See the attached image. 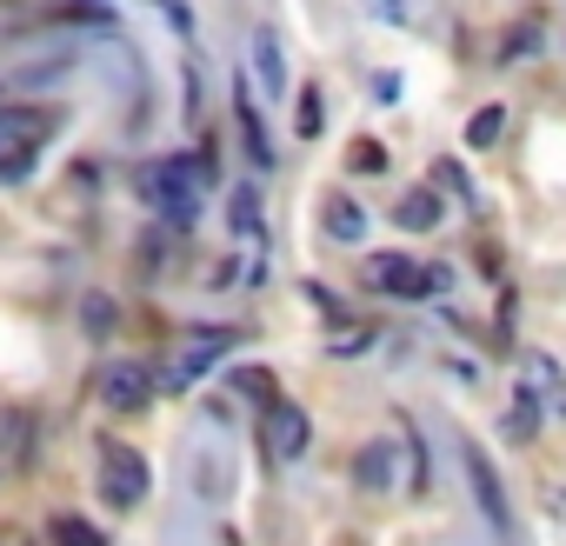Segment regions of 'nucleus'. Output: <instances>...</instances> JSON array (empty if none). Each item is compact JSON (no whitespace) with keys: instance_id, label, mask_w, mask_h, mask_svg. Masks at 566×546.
Returning a JSON list of instances; mask_svg holds the SVG:
<instances>
[{"instance_id":"1","label":"nucleus","mask_w":566,"mask_h":546,"mask_svg":"<svg viewBox=\"0 0 566 546\" xmlns=\"http://www.w3.org/2000/svg\"><path fill=\"white\" fill-rule=\"evenodd\" d=\"M213 181V153H200V161H187V153H174V161H153L140 174V194L160 207V220H168L174 233H187L200 220V187Z\"/></svg>"},{"instance_id":"2","label":"nucleus","mask_w":566,"mask_h":546,"mask_svg":"<svg viewBox=\"0 0 566 546\" xmlns=\"http://www.w3.org/2000/svg\"><path fill=\"white\" fill-rule=\"evenodd\" d=\"M460 466H466V487H473L480 513H487V533H494L500 546H513V539H520V520H513V500H507V487H500V474H494V460L480 453V440H460Z\"/></svg>"},{"instance_id":"3","label":"nucleus","mask_w":566,"mask_h":546,"mask_svg":"<svg viewBox=\"0 0 566 546\" xmlns=\"http://www.w3.org/2000/svg\"><path fill=\"white\" fill-rule=\"evenodd\" d=\"M233 347H240V327H200V334H194V340L168 360V367L153 373V386H168V394H187V386H194V380H200L220 353H233Z\"/></svg>"},{"instance_id":"4","label":"nucleus","mask_w":566,"mask_h":546,"mask_svg":"<svg viewBox=\"0 0 566 546\" xmlns=\"http://www.w3.org/2000/svg\"><path fill=\"white\" fill-rule=\"evenodd\" d=\"M367 280L380 293H393V300H434V293H447V267H427V260H407V254H373Z\"/></svg>"},{"instance_id":"5","label":"nucleus","mask_w":566,"mask_h":546,"mask_svg":"<svg viewBox=\"0 0 566 546\" xmlns=\"http://www.w3.org/2000/svg\"><path fill=\"white\" fill-rule=\"evenodd\" d=\"M147 460L134 453V446H120V440H107L101 446V500L107 507H140L147 500Z\"/></svg>"},{"instance_id":"6","label":"nucleus","mask_w":566,"mask_h":546,"mask_svg":"<svg viewBox=\"0 0 566 546\" xmlns=\"http://www.w3.org/2000/svg\"><path fill=\"white\" fill-rule=\"evenodd\" d=\"M153 400V373L140 367V360H114L107 373H101V407L107 414H140Z\"/></svg>"},{"instance_id":"7","label":"nucleus","mask_w":566,"mask_h":546,"mask_svg":"<svg viewBox=\"0 0 566 546\" xmlns=\"http://www.w3.org/2000/svg\"><path fill=\"white\" fill-rule=\"evenodd\" d=\"M307 440H313V420H307L293 400H274V407H267V453H274V460H300Z\"/></svg>"},{"instance_id":"8","label":"nucleus","mask_w":566,"mask_h":546,"mask_svg":"<svg viewBox=\"0 0 566 546\" xmlns=\"http://www.w3.org/2000/svg\"><path fill=\"white\" fill-rule=\"evenodd\" d=\"M233 127H240V147H247V167H274V140H267V120H261V107H254V94H247V81L233 88Z\"/></svg>"},{"instance_id":"9","label":"nucleus","mask_w":566,"mask_h":546,"mask_svg":"<svg viewBox=\"0 0 566 546\" xmlns=\"http://www.w3.org/2000/svg\"><path fill=\"white\" fill-rule=\"evenodd\" d=\"M27 453H34V414L0 407V474H21Z\"/></svg>"},{"instance_id":"10","label":"nucleus","mask_w":566,"mask_h":546,"mask_svg":"<svg viewBox=\"0 0 566 546\" xmlns=\"http://www.w3.org/2000/svg\"><path fill=\"white\" fill-rule=\"evenodd\" d=\"M393 220L407 226V233H434V226H440V194H434V187H414V194H400Z\"/></svg>"},{"instance_id":"11","label":"nucleus","mask_w":566,"mask_h":546,"mask_svg":"<svg viewBox=\"0 0 566 546\" xmlns=\"http://www.w3.org/2000/svg\"><path fill=\"white\" fill-rule=\"evenodd\" d=\"M320 220H327L334 241H360V233H367V213H360V200H347V194H327V200H320Z\"/></svg>"},{"instance_id":"12","label":"nucleus","mask_w":566,"mask_h":546,"mask_svg":"<svg viewBox=\"0 0 566 546\" xmlns=\"http://www.w3.org/2000/svg\"><path fill=\"white\" fill-rule=\"evenodd\" d=\"M254 81L267 88V94H287V67H280V40L261 27L254 34Z\"/></svg>"},{"instance_id":"13","label":"nucleus","mask_w":566,"mask_h":546,"mask_svg":"<svg viewBox=\"0 0 566 546\" xmlns=\"http://www.w3.org/2000/svg\"><path fill=\"white\" fill-rule=\"evenodd\" d=\"M47 546H107V533L94 520H80V513H54L47 520Z\"/></svg>"},{"instance_id":"14","label":"nucleus","mask_w":566,"mask_h":546,"mask_svg":"<svg viewBox=\"0 0 566 546\" xmlns=\"http://www.w3.org/2000/svg\"><path fill=\"white\" fill-rule=\"evenodd\" d=\"M354 480H360L367 493L393 480V446H386V440H373V446H360V460H354Z\"/></svg>"},{"instance_id":"15","label":"nucleus","mask_w":566,"mask_h":546,"mask_svg":"<svg viewBox=\"0 0 566 546\" xmlns=\"http://www.w3.org/2000/svg\"><path fill=\"white\" fill-rule=\"evenodd\" d=\"M80 327H88L94 340H107V334L120 327V306H114V293H80Z\"/></svg>"},{"instance_id":"16","label":"nucleus","mask_w":566,"mask_h":546,"mask_svg":"<svg viewBox=\"0 0 566 546\" xmlns=\"http://www.w3.org/2000/svg\"><path fill=\"white\" fill-rule=\"evenodd\" d=\"M227 380H233V394H247L261 414L280 400V386H274V373H267V367H240V373H227Z\"/></svg>"},{"instance_id":"17","label":"nucleus","mask_w":566,"mask_h":546,"mask_svg":"<svg viewBox=\"0 0 566 546\" xmlns=\"http://www.w3.org/2000/svg\"><path fill=\"white\" fill-rule=\"evenodd\" d=\"M227 220H233V233H247V241H254V233H261V194L254 187H233L227 194Z\"/></svg>"},{"instance_id":"18","label":"nucleus","mask_w":566,"mask_h":546,"mask_svg":"<svg viewBox=\"0 0 566 546\" xmlns=\"http://www.w3.org/2000/svg\"><path fill=\"white\" fill-rule=\"evenodd\" d=\"M54 21H80V27H114V8H101V0H60Z\"/></svg>"},{"instance_id":"19","label":"nucleus","mask_w":566,"mask_h":546,"mask_svg":"<svg viewBox=\"0 0 566 546\" xmlns=\"http://www.w3.org/2000/svg\"><path fill=\"white\" fill-rule=\"evenodd\" d=\"M27 174H34V140H27V147H0V181L21 187Z\"/></svg>"},{"instance_id":"20","label":"nucleus","mask_w":566,"mask_h":546,"mask_svg":"<svg viewBox=\"0 0 566 546\" xmlns=\"http://www.w3.org/2000/svg\"><path fill=\"white\" fill-rule=\"evenodd\" d=\"M347 167H354V174H386V147H380V140H354V147H347Z\"/></svg>"},{"instance_id":"21","label":"nucleus","mask_w":566,"mask_h":546,"mask_svg":"<svg viewBox=\"0 0 566 546\" xmlns=\"http://www.w3.org/2000/svg\"><path fill=\"white\" fill-rule=\"evenodd\" d=\"M494 140H500V107H480L466 120V147H494Z\"/></svg>"},{"instance_id":"22","label":"nucleus","mask_w":566,"mask_h":546,"mask_svg":"<svg viewBox=\"0 0 566 546\" xmlns=\"http://www.w3.org/2000/svg\"><path fill=\"white\" fill-rule=\"evenodd\" d=\"M527 47H540V21H520V27H513V34L500 40V67H513V60H520Z\"/></svg>"},{"instance_id":"23","label":"nucleus","mask_w":566,"mask_h":546,"mask_svg":"<svg viewBox=\"0 0 566 546\" xmlns=\"http://www.w3.org/2000/svg\"><path fill=\"white\" fill-rule=\"evenodd\" d=\"M320 127H327V101H320V88H300V133L313 140Z\"/></svg>"},{"instance_id":"24","label":"nucleus","mask_w":566,"mask_h":546,"mask_svg":"<svg viewBox=\"0 0 566 546\" xmlns=\"http://www.w3.org/2000/svg\"><path fill=\"white\" fill-rule=\"evenodd\" d=\"M440 187H453L460 200H473V187H466V174H460V161H440Z\"/></svg>"}]
</instances>
